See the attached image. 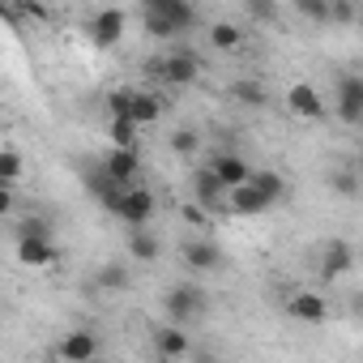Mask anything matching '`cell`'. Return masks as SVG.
<instances>
[{"label":"cell","instance_id":"cell-1","mask_svg":"<svg viewBox=\"0 0 363 363\" xmlns=\"http://www.w3.org/2000/svg\"><path fill=\"white\" fill-rule=\"evenodd\" d=\"M162 312H167V320H175V325H189V320H197V316L206 312V291L193 286V282H175V286H167V295H162Z\"/></svg>","mask_w":363,"mask_h":363},{"label":"cell","instance_id":"cell-2","mask_svg":"<svg viewBox=\"0 0 363 363\" xmlns=\"http://www.w3.org/2000/svg\"><path fill=\"white\" fill-rule=\"evenodd\" d=\"M82 184H86V193H90L107 214H116V206H120V197H124V189H128V184H120V179L103 167V158L82 167Z\"/></svg>","mask_w":363,"mask_h":363},{"label":"cell","instance_id":"cell-3","mask_svg":"<svg viewBox=\"0 0 363 363\" xmlns=\"http://www.w3.org/2000/svg\"><path fill=\"white\" fill-rule=\"evenodd\" d=\"M154 77L162 82V86H193L197 77H201V60L193 56V52H167L158 65H154Z\"/></svg>","mask_w":363,"mask_h":363},{"label":"cell","instance_id":"cell-4","mask_svg":"<svg viewBox=\"0 0 363 363\" xmlns=\"http://www.w3.org/2000/svg\"><path fill=\"white\" fill-rule=\"evenodd\" d=\"M111 218H120L124 227H150V218H154V193L141 184V179H137V184H128Z\"/></svg>","mask_w":363,"mask_h":363},{"label":"cell","instance_id":"cell-5","mask_svg":"<svg viewBox=\"0 0 363 363\" xmlns=\"http://www.w3.org/2000/svg\"><path fill=\"white\" fill-rule=\"evenodd\" d=\"M333 107L342 124H363V73H342L333 86Z\"/></svg>","mask_w":363,"mask_h":363},{"label":"cell","instance_id":"cell-6","mask_svg":"<svg viewBox=\"0 0 363 363\" xmlns=\"http://www.w3.org/2000/svg\"><path fill=\"white\" fill-rule=\"evenodd\" d=\"M286 111L299 116V120H308V124H320V120H325V99H320L316 86L295 82V86L286 90Z\"/></svg>","mask_w":363,"mask_h":363},{"label":"cell","instance_id":"cell-7","mask_svg":"<svg viewBox=\"0 0 363 363\" xmlns=\"http://www.w3.org/2000/svg\"><path fill=\"white\" fill-rule=\"evenodd\" d=\"M18 261L26 269H48L60 261V248L52 244V235H18Z\"/></svg>","mask_w":363,"mask_h":363},{"label":"cell","instance_id":"cell-8","mask_svg":"<svg viewBox=\"0 0 363 363\" xmlns=\"http://www.w3.org/2000/svg\"><path fill=\"white\" fill-rule=\"evenodd\" d=\"M99 350H103V342L90 329H73V333L60 337L56 359H65V363H90V359H99Z\"/></svg>","mask_w":363,"mask_h":363},{"label":"cell","instance_id":"cell-9","mask_svg":"<svg viewBox=\"0 0 363 363\" xmlns=\"http://www.w3.org/2000/svg\"><path fill=\"white\" fill-rule=\"evenodd\" d=\"M124 26H128V13H124V9H99L94 22H90L94 48H116V43L124 39Z\"/></svg>","mask_w":363,"mask_h":363},{"label":"cell","instance_id":"cell-10","mask_svg":"<svg viewBox=\"0 0 363 363\" xmlns=\"http://www.w3.org/2000/svg\"><path fill=\"white\" fill-rule=\"evenodd\" d=\"M141 9L162 13L179 35H189V30L197 26V5H193V0H141Z\"/></svg>","mask_w":363,"mask_h":363},{"label":"cell","instance_id":"cell-11","mask_svg":"<svg viewBox=\"0 0 363 363\" xmlns=\"http://www.w3.org/2000/svg\"><path fill=\"white\" fill-rule=\"evenodd\" d=\"M179 257H184V265L197 269V274H214V269H223V261H227L214 240H189L184 248H179Z\"/></svg>","mask_w":363,"mask_h":363},{"label":"cell","instance_id":"cell-12","mask_svg":"<svg viewBox=\"0 0 363 363\" xmlns=\"http://www.w3.org/2000/svg\"><path fill=\"white\" fill-rule=\"evenodd\" d=\"M269 206H274V201H269V197H265V193L252 184V179H248V184H240V189H231V193H227V210H231L235 218H257V214H265Z\"/></svg>","mask_w":363,"mask_h":363},{"label":"cell","instance_id":"cell-13","mask_svg":"<svg viewBox=\"0 0 363 363\" xmlns=\"http://www.w3.org/2000/svg\"><path fill=\"white\" fill-rule=\"evenodd\" d=\"M103 167L120 179V184H137L141 179V158H137V145H111L103 154Z\"/></svg>","mask_w":363,"mask_h":363},{"label":"cell","instance_id":"cell-14","mask_svg":"<svg viewBox=\"0 0 363 363\" xmlns=\"http://www.w3.org/2000/svg\"><path fill=\"white\" fill-rule=\"evenodd\" d=\"M286 312H291L295 320H303V325H325V320H329V303H325V295H316V291H295V295L286 299Z\"/></svg>","mask_w":363,"mask_h":363},{"label":"cell","instance_id":"cell-15","mask_svg":"<svg viewBox=\"0 0 363 363\" xmlns=\"http://www.w3.org/2000/svg\"><path fill=\"white\" fill-rule=\"evenodd\" d=\"M350 265H354V248H350L346 240H329L325 252H320V278H325V282H337Z\"/></svg>","mask_w":363,"mask_h":363},{"label":"cell","instance_id":"cell-16","mask_svg":"<svg viewBox=\"0 0 363 363\" xmlns=\"http://www.w3.org/2000/svg\"><path fill=\"white\" fill-rule=\"evenodd\" d=\"M210 167L218 171V179H223V184L227 189H240V184H248V179H252V167L235 154V150H223V154H214L210 158Z\"/></svg>","mask_w":363,"mask_h":363},{"label":"cell","instance_id":"cell-17","mask_svg":"<svg viewBox=\"0 0 363 363\" xmlns=\"http://www.w3.org/2000/svg\"><path fill=\"white\" fill-rule=\"evenodd\" d=\"M227 193H231V189L218 179V171H214V167H201V171L193 175V197H197L206 210H214L218 201H227Z\"/></svg>","mask_w":363,"mask_h":363},{"label":"cell","instance_id":"cell-18","mask_svg":"<svg viewBox=\"0 0 363 363\" xmlns=\"http://www.w3.org/2000/svg\"><path fill=\"white\" fill-rule=\"evenodd\" d=\"M154 350H158V359H184V354L193 350V342H189L184 329L171 320L167 329H154Z\"/></svg>","mask_w":363,"mask_h":363},{"label":"cell","instance_id":"cell-19","mask_svg":"<svg viewBox=\"0 0 363 363\" xmlns=\"http://www.w3.org/2000/svg\"><path fill=\"white\" fill-rule=\"evenodd\" d=\"M206 39H210L214 52L227 56V52H240V48H244V26H240V22H210V35H206Z\"/></svg>","mask_w":363,"mask_h":363},{"label":"cell","instance_id":"cell-20","mask_svg":"<svg viewBox=\"0 0 363 363\" xmlns=\"http://www.w3.org/2000/svg\"><path fill=\"white\" fill-rule=\"evenodd\" d=\"M158 252H162V244H158L145 227H133V231H128V257H133L137 265H154Z\"/></svg>","mask_w":363,"mask_h":363},{"label":"cell","instance_id":"cell-21","mask_svg":"<svg viewBox=\"0 0 363 363\" xmlns=\"http://www.w3.org/2000/svg\"><path fill=\"white\" fill-rule=\"evenodd\" d=\"M227 94H231L235 103H244V107H265V103H269V94H265V86H261L257 77H235V82L227 86Z\"/></svg>","mask_w":363,"mask_h":363},{"label":"cell","instance_id":"cell-22","mask_svg":"<svg viewBox=\"0 0 363 363\" xmlns=\"http://www.w3.org/2000/svg\"><path fill=\"white\" fill-rule=\"evenodd\" d=\"M128 116H133V120L145 128V124H154V120L162 116V103H158L150 90H137V94H133V111H128Z\"/></svg>","mask_w":363,"mask_h":363},{"label":"cell","instance_id":"cell-23","mask_svg":"<svg viewBox=\"0 0 363 363\" xmlns=\"http://www.w3.org/2000/svg\"><path fill=\"white\" fill-rule=\"evenodd\" d=\"M94 282H99L103 291H128L133 274H128V265H124V261H111V265H103V269L94 274Z\"/></svg>","mask_w":363,"mask_h":363},{"label":"cell","instance_id":"cell-24","mask_svg":"<svg viewBox=\"0 0 363 363\" xmlns=\"http://www.w3.org/2000/svg\"><path fill=\"white\" fill-rule=\"evenodd\" d=\"M329 5L333 0H295V13L312 26H329Z\"/></svg>","mask_w":363,"mask_h":363},{"label":"cell","instance_id":"cell-25","mask_svg":"<svg viewBox=\"0 0 363 363\" xmlns=\"http://www.w3.org/2000/svg\"><path fill=\"white\" fill-rule=\"evenodd\" d=\"M252 184H257L269 201H282V197H286V179H282L278 171H252Z\"/></svg>","mask_w":363,"mask_h":363},{"label":"cell","instance_id":"cell-26","mask_svg":"<svg viewBox=\"0 0 363 363\" xmlns=\"http://www.w3.org/2000/svg\"><path fill=\"white\" fill-rule=\"evenodd\" d=\"M167 145H171V154H179V158H197V150H201V137H197L193 128H175Z\"/></svg>","mask_w":363,"mask_h":363},{"label":"cell","instance_id":"cell-27","mask_svg":"<svg viewBox=\"0 0 363 363\" xmlns=\"http://www.w3.org/2000/svg\"><path fill=\"white\" fill-rule=\"evenodd\" d=\"M137 128L141 124L133 116H111V128H107L111 133V145H137Z\"/></svg>","mask_w":363,"mask_h":363},{"label":"cell","instance_id":"cell-28","mask_svg":"<svg viewBox=\"0 0 363 363\" xmlns=\"http://www.w3.org/2000/svg\"><path fill=\"white\" fill-rule=\"evenodd\" d=\"M141 22H145V35H150V39H179V30H175L162 13H154V9H141Z\"/></svg>","mask_w":363,"mask_h":363},{"label":"cell","instance_id":"cell-29","mask_svg":"<svg viewBox=\"0 0 363 363\" xmlns=\"http://www.w3.org/2000/svg\"><path fill=\"white\" fill-rule=\"evenodd\" d=\"M359 22V5L354 0H333L329 5V26H354Z\"/></svg>","mask_w":363,"mask_h":363},{"label":"cell","instance_id":"cell-30","mask_svg":"<svg viewBox=\"0 0 363 363\" xmlns=\"http://www.w3.org/2000/svg\"><path fill=\"white\" fill-rule=\"evenodd\" d=\"M18 175H22V154L13 145H5V154H0V179H5V184H18Z\"/></svg>","mask_w":363,"mask_h":363},{"label":"cell","instance_id":"cell-31","mask_svg":"<svg viewBox=\"0 0 363 363\" xmlns=\"http://www.w3.org/2000/svg\"><path fill=\"white\" fill-rule=\"evenodd\" d=\"M244 9H248V18L252 22H278V0H244Z\"/></svg>","mask_w":363,"mask_h":363},{"label":"cell","instance_id":"cell-32","mask_svg":"<svg viewBox=\"0 0 363 363\" xmlns=\"http://www.w3.org/2000/svg\"><path fill=\"white\" fill-rule=\"evenodd\" d=\"M133 94H137L133 86H116V90L107 94V111H111V116H128V111H133Z\"/></svg>","mask_w":363,"mask_h":363},{"label":"cell","instance_id":"cell-33","mask_svg":"<svg viewBox=\"0 0 363 363\" xmlns=\"http://www.w3.org/2000/svg\"><path fill=\"white\" fill-rule=\"evenodd\" d=\"M18 235H52V223H48L43 214H26V218L18 223Z\"/></svg>","mask_w":363,"mask_h":363},{"label":"cell","instance_id":"cell-34","mask_svg":"<svg viewBox=\"0 0 363 363\" xmlns=\"http://www.w3.org/2000/svg\"><path fill=\"white\" fill-rule=\"evenodd\" d=\"M333 193H337V197H359V179H354L350 171H337V175H333Z\"/></svg>","mask_w":363,"mask_h":363},{"label":"cell","instance_id":"cell-35","mask_svg":"<svg viewBox=\"0 0 363 363\" xmlns=\"http://www.w3.org/2000/svg\"><path fill=\"white\" fill-rule=\"evenodd\" d=\"M9 13H22V18H35V22H48V9L39 0H22V5H9Z\"/></svg>","mask_w":363,"mask_h":363},{"label":"cell","instance_id":"cell-36","mask_svg":"<svg viewBox=\"0 0 363 363\" xmlns=\"http://www.w3.org/2000/svg\"><path fill=\"white\" fill-rule=\"evenodd\" d=\"M184 218L193 223V227H210V214H206V206L197 201V206H184Z\"/></svg>","mask_w":363,"mask_h":363}]
</instances>
